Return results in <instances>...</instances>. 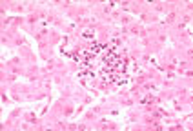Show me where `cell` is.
Listing matches in <instances>:
<instances>
[{
  "label": "cell",
  "mask_w": 193,
  "mask_h": 131,
  "mask_svg": "<svg viewBox=\"0 0 193 131\" xmlns=\"http://www.w3.org/2000/svg\"><path fill=\"white\" fill-rule=\"evenodd\" d=\"M102 49H106V46H102V44H97V46H93V48H91L89 51H91L93 55H97V53H100Z\"/></svg>",
  "instance_id": "cell-4"
},
{
  "label": "cell",
  "mask_w": 193,
  "mask_h": 131,
  "mask_svg": "<svg viewBox=\"0 0 193 131\" xmlns=\"http://www.w3.org/2000/svg\"><path fill=\"white\" fill-rule=\"evenodd\" d=\"M80 78L93 80V78H95V73H91V71H80Z\"/></svg>",
  "instance_id": "cell-2"
},
{
  "label": "cell",
  "mask_w": 193,
  "mask_h": 131,
  "mask_svg": "<svg viewBox=\"0 0 193 131\" xmlns=\"http://www.w3.org/2000/svg\"><path fill=\"white\" fill-rule=\"evenodd\" d=\"M82 37H84V38H88V40H91V38L95 37V29H93V27H91V29H86V31L82 33Z\"/></svg>",
  "instance_id": "cell-3"
},
{
  "label": "cell",
  "mask_w": 193,
  "mask_h": 131,
  "mask_svg": "<svg viewBox=\"0 0 193 131\" xmlns=\"http://www.w3.org/2000/svg\"><path fill=\"white\" fill-rule=\"evenodd\" d=\"M104 66L106 68H111V69H117V71H122L124 66H126V60L120 57L119 53L108 51V55L104 57Z\"/></svg>",
  "instance_id": "cell-1"
},
{
  "label": "cell",
  "mask_w": 193,
  "mask_h": 131,
  "mask_svg": "<svg viewBox=\"0 0 193 131\" xmlns=\"http://www.w3.org/2000/svg\"><path fill=\"white\" fill-rule=\"evenodd\" d=\"M153 102V96H146V98H142V104H151Z\"/></svg>",
  "instance_id": "cell-5"
}]
</instances>
